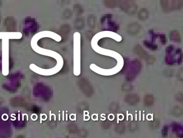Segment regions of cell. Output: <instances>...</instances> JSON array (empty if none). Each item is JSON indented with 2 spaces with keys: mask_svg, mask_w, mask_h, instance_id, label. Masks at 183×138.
<instances>
[{
  "mask_svg": "<svg viewBox=\"0 0 183 138\" xmlns=\"http://www.w3.org/2000/svg\"><path fill=\"white\" fill-rule=\"evenodd\" d=\"M160 121L158 120H153V121H151L150 124V126L151 128L153 130H156L157 128H158L160 126Z\"/></svg>",
  "mask_w": 183,
  "mask_h": 138,
  "instance_id": "obj_23",
  "label": "cell"
},
{
  "mask_svg": "<svg viewBox=\"0 0 183 138\" xmlns=\"http://www.w3.org/2000/svg\"><path fill=\"white\" fill-rule=\"evenodd\" d=\"M17 138H24V137L23 136H22V135H19L17 137Z\"/></svg>",
  "mask_w": 183,
  "mask_h": 138,
  "instance_id": "obj_31",
  "label": "cell"
},
{
  "mask_svg": "<svg viewBox=\"0 0 183 138\" xmlns=\"http://www.w3.org/2000/svg\"><path fill=\"white\" fill-rule=\"evenodd\" d=\"M140 98L136 93H129L126 95L125 97V100L126 103L130 105H135L139 102Z\"/></svg>",
  "mask_w": 183,
  "mask_h": 138,
  "instance_id": "obj_5",
  "label": "cell"
},
{
  "mask_svg": "<svg viewBox=\"0 0 183 138\" xmlns=\"http://www.w3.org/2000/svg\"><path fill=\"white\" fill-rule=\"evenodd\" d=\"M118 3V1H115V0H106L104 1L105 6L109 8H113L116 7Z\"/></svg>",
  "mask_w": 183,
  "mask_h": 138,
  "instance_id": "obj_13",
  "label": "cell"
},
{
  "mask_svg": "<svg viewBox=\"0 0 183 138\" xmlns=\"http://www.w3.org/2000/svg\"><path fill=\"white\" fill-rule=\"evenodd\" d=\"M172 115L174 116L178 117L182 116L183 114V109L181 106L178 105L175 106L171 110Z\"/></svg>",
  "mask_w": 183,
  "mask_h": 138,
  "instance_id": "obj_10",
  "label": "cell"
},
{
  "mask_svg": "<svg viewBox=\"0 0 183 138\" xmlns=\"http://www.w3.org/2000/svg\"><path fill=\"white\" fill-rule=\"evenodd\" d=\"M109 109H110V111L112 113H115L117 112L119 109V105L118 103H117L116 102H113L110 104Z\"/></svg>",
  "mask_w": 183,
  "mask_h": 138,
  "instance_id": "obj_17",
  "label": "cell"
},
{
  "mask_svg": "<svg viewBox=\"0 0 183 138\" xmlns=\"http://www.w3.org/2000/svg\"><path fill=\"white\" fill-rule=\"evenodd\" d=\"M175 98H176V100H177V101L180 102H183V93H177V94L176 95V96H175Z\"/></svg>",
  "mask_w": 183,
  "mask_h": 138,
  "instance_id": "obj_28",
  "label": "cell"
},
{
  "mask_svg": "<svg viewBox=\"0 0 183 138\" xmlns=\"http://www.w3.org/2000/svg\"><path fill=\"white\" fill-rule=\"evenodd\" d=\"M74 10H75V12L77 15L82 14L84 11L82 7L79 4H77L76 6V7L75 8Z\"/></svg>",
  "mask_w": 183,
  "mask_h": 138,
  "instance_id": "obj_26",
  "label": "cell"
},
{
  "mask_svg": "<svg viewBox=\"0 0 183 138\" xmlns=\"http://www.w3.org/2000/svg\"><path fill=\"white\" fill-rule=\"evenodd\" d=\"M144 44L146 47L150 49L151 50H156L157 49V46L156 45H155L151 43L150 42H148L147 41L144 42Z\"/></svg>",
  "mask_w": 183,
  "mask_h": 138,
  "instance_id": "obj_22",
  "label": "cell"
},
{
  "mask_svg": "<svg viewBox=\"0 0 183 138\" xmlns=\"http://www.w3.org/2000/svg\"><path fill=\"white\" fill-rule=\"evenodd\" d=\"M115 131L118 134L124 133L125 131V125L122 122L119 123L115 127Z\"/></svg>",
  "mask_w": 183,
  "mask_h": 138,
  "instance_id": "obj_14",
  "label": "cell"
},
{
  "mask_svg": "<svg viewBox=\"0 0 183 138\" xmlns=\"http://www.w3.org/2000/svg\"><path fill=\"white\" fill-rule=\"evenodd\" d=\"M133 89V85L129 83H125L122 85V89L124 91H130L132 90Z\"/></svg>",
  "mask_w": 183,
  "mask_h": 138,
  "instance_id": "obj_19",
  "label": "cell"
},
{
  "mask_svg": "<svg viewBox=\"0 0 183 138\" xmlns=\"http://www.w3.org/2000/svg\"><path fill=\"white\" fill-rule=\"evenodd\" d=\"M134 51L140 57L144 59H146L149 55L147 52L139 45H137L136 47H135L134 49Z\"/></svg>",
  "mask_w": 183,
  "mask_h": 138,
  "instance_id": "obj_7",
  "label": "cell"
},
{
  "mask_svg": "<svg viewBox=\"0 0 183 138\" xmlns=\"http://www.w3.org/2000/svg\"><path fill=\"white\" fill-rule=\"evenodd\" d=\"M101 126L105 130H108L111 126V123L108 120H105L102 123Z\"/></svg>",
  "mask_w": 183,
  "mask_h": 138,
  "instance_id": "obj_24",
  "label": "cell"
},
{
  "mask_svg": "<svg viewBox=\"0 0 183 138\" xmlns=\"http://www.w3.org/2000/svg\"><path fill=\"white\" fill-rule=\"evenodd\" d=\"M146 62L148 64H152L155 62L156 59L154 56L149 55L147 58L146 59Z\"/></svg>",
  "mask_w": 183,
  "mask_h": 138,
  "instance_id": "obj_25",
  "label": "cell"
},
{
  "mask_svg": "<svg viewBox=\"0 0 183 138\" xmlns=\"http://www.w3.org/2000/svg\"><path fill=\"white\" fill-rule=\"evenodd\" d=\"M149 16V12L146 8H142L137 13V18L140 21H145Z\"/></svg>",
  "mask_w": 183,
  "mask_h": 138,
  "instance_id": "obj_8",
  "label": "cell"
},
{
  "mask_svg": "<svg viewBox=\"0 0 183 138\" xmlns=\"http://www.w3.org/2000/svg\"><path fill=\"white\" fill-rule=\"evenodd\" d=\"M154 102V97L151 95H146L144 98V104L147 106H151L153 105Z\"/></svg>",
  "mask_w": 183,
  "mask_h": 138,
  "instance_id": "obj_12",
  "label": "cell"
},
{
  "mask_svg": "<svg viewBox=\"0 0 183 138\" xmlns=\"http://www.w3.org/2000/svg\"><path fill=\"white\" fill-rule=\"evenodd\" d=\"M161 38H162V40H161L162 42L165 43V36L164 35H162L161 36Z\"/></svg>",
  "mask_w": 183,
  "mask_h": 138,
  "instance_id": "obj_30",
  "label": "cell"
},
{
  "mask_svg": "<svg viewBox=\"0 0 183 138\" xmlns=\"http://www.w3.org/2000/svg\"><path fill=\"white\" fill-rule=\"evenodd\" d=\"M85 26V22L83 18L76 19L75 21V28L77 30L82 29Z\"/></svg>",
  "mask_w": 183,
  "mask_h": 138,
  "instance_id": "obj_16",
  "label": "cell"
},
{
  "mask_svg": "<svg viewBox=\"0 0 183 138\" xmlns=\"http://www.w3.org/2000/svg\"><path fill=\"white\" fill-rule=\"evenodd\" d=\"M138 127V124L137 123V121H132L129 123L128 124V129L131 132L135 131L137 129Z\"/></svg>",
  "mask_w": 183,
  "mask_h": 138,
  "instance_id": "obj_18",
  "label": "cell"
},
{
  "mask_svg": "<svg viewBox=\"0 0 183 138\" xmlns=\"http://www.w3.org/2000/svg\"><path fill=\"white\" fill-rule=\"evenodd\" d=\"M68 130L69 132L70 133H72V134L75 133L76 132H77V127L76 124H70V125H69Z\"/></svg>",
  "mask_w": 183,
  "mask_h": 138,
  "instance_id": "obj_21",
  "label": "cell"
},
{
  "mask_svg": "<svg viewBox=\"0 0 183 138\" xmlns=\"http://www.w3.org/2000/svg\"><path fill=\"white\" fill-rule=\"evenodd\" d=\"M88 25L91 29H94L96 26V19L95 15H89L87 19Z\"/></svg>",
  "mask_w": 183,
  "mask_h": 138,
  "instance_id": "obj_11",
  "label": "cell"
},
{
  "mask_svg": "<svg viewBox=\"0 0 183 138\" xmlns=\"http://www.w3.org/2000/svg\"><path fill=\"white\" fill-rule=\"evenodd\" d=\"M141 26L137 22H132L128 24L126 28V31L128 34L131 36L137 35L139 33Z\"/></svg>",
  "mask_w": 183,
  "mask_h": 138,
  "instance_id": "obj_4",
  "label": "cell"
},
{
  "mask_svg": "<svg viewBox=\"0 0 183 138\" xmlns=\"http://www.w3.org/2000/svg\"><path fill=\"white\" fill-rule=\"evenodd\" d=\"M79 88L83 93L86 97H91L93 93V87L88 80L82 78L79 82Z\"/></svg>",
  "mask_w": 183,
  "mask_h": 138,
  "instance_id": "obj_3",
  "label": "cell"
},
{
  "mask_svg": "<svg viewBox=\"0 0 183 138\" xmlns=\"http://www.w3.org/2000/svg\"><path fill=\"white\" fill-rule=\"evenodd\" d=\"M170 38L171 40L176 42H180L181 40V37L180 33L176 30H173L170 33Z\"/></svg>",
  "mask_w": 183,
  "mask_h": 138,
  "instance_id": "obj_9",
  "label": "cell"
},
{
  "mask_svg": "<svg viewBox=\"0 0 183 138\" xmlns=\"http://www.w3.org/2000/svg\"><path fill=\"white\" fill-rule=\"evenodd\" d=\"M89 105L86 102H82L79 103L77 106V110L79 113L83 112L89 109Z\"/></svg>",
  "mask_w": 183,
  "mask_h": 138,
  "instance_id": "obj_15",
  "label": "cell"
},
{
  "mask_svg": "<svg viewBox=\"0 0 183 138\" xmlns=\"http://www.w3.org/2000/svg\"><path fill=\"white\" fill-rule=\"evenodd\" d=\"M78 135L80 138H86L88 135V132L85 128H81L78 131Z\"/></svg>",
  "mask_w": 183,
  "mask_h": 138,
  "instance_id": "obj_20",
  "label": "cell"
},
{
  "mask_svg": "<svg viewBox=\"0 0 183 138\" xmlns=\"http://www.w3.org/2000/svg\"><path fill=\"white\" fill-rule=\"evenodd\" d=\"M119 7L122 11L128 15H133L137 11V4L133 1L124 0L119 1Z\"/></svg>",
  "mask_w": 183,
  "mask_h": 138,
  "instance_id": "obj_2",
  "label": "cell"
},
{
  "mask_svg": "<svg viewBox=\"0 0 183 138\" xmlns=\"http://www.w3.org/2000/svg\"><path fill=\"white\" fill-rule=\"evenodd\" d=\"M160 4L165 11L180 9L183 6V1L181 0H162Z\"/></svg>",
  "mask_w": 183,
  "mask_h": 138,
  "instance_id": "obj_1",
  "label": "cell"
},
{
  "mask_svg": "<svg viewBox=\"0 0 183 138\" xmlns=\"http://www.w3.org/2000/svg\"><path fill=\"white\" fill-rule=\"evenodd\" d=\"M6 37L5 39H19L22 37V34L20 33H0V38H3L4 40V37Z\"/></svg>",
  "mask_w": 183,
  "mask_h": 138,
  "instance_id": "obj_6",
  "label": "cell"
},
{
  "mask_svg": "<svg viewBox=\"0 0 183 138\" xmlns=\"http://www.w3.org/2000/svg\"><path fill=\"white\" fill-rule=\"evenodd\" d=\"M93 35H94V33L93 31H90V30L87 31L86 33V38L88 40H89L92 39V38L93 37Z\"/></svg>",
  "mask_w": 183,
  "mask_h": 138,
  "instance_id": "obj_27",
  "label": "cell"
},
{
  "mask_svg": "<svg viewBox=\"0 0 183 138\" xmlns=\"http://www.w3.org/2000/svg\"><path fill=\"white\" fill-rule=\"evenodd\" d=\"M178 78L179 80L180 81H182L183 79V69H182L180 70V71H178Z\"/></svg>",
  "mask_w": 183,
  "mask_h": 138,
  "instance_id": "obj_29",
  "label": "cell"
}]
</instances>
